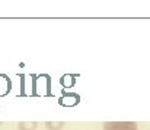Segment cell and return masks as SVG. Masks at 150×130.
<instances>
[{"label":"cell","instance_id":"obj_1","mask_svg":"<svg viewBox=\"0 0 150 130\" xmlns=\"http://www.w3.org/2000/svg\"><path fill=\"white\" fill-rule=\"evenodd\" d=\"M106 130H136V124L134 123H112V126L106 124L105 126Z\"/></svg>","mask_w":150,"mask_h":130}]
</instances>
